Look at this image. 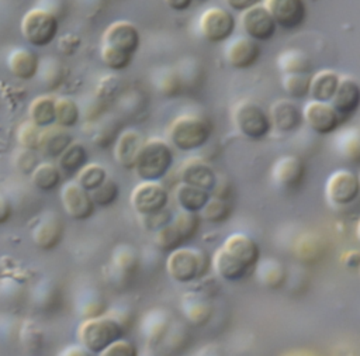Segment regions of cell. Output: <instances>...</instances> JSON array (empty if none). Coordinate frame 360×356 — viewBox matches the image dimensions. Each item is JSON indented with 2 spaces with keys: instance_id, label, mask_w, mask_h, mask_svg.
Returning a JSON list of instances; mask_svg holds the SVG:
<instances>
[{
  "instance_id": "cell-2",
  "label": "cell",
  "mask_w": 360,
  "mask_h": 356,
  "mask_svg": "<svg viewBox=\"0 0 360 356\" xmlns=\"http://www.w3.org/2000/svg\"><path fill=\"white\" fill-rule=\"evenodd\" d=\"M212 135L211 122L201 115L183 114L176 117L169 128L167 138L172 146L179 151H197L208 144Z\"/></svg>"
},
{
  "instance_id": "cell-5",
  "label": "cell",
  "mask_w": 360,
  "mask_h": 356,
  "mask_svg": "<svg viewBox=\"0 0 360 356\" xmlns=\"http://www.w3.org/2000/svg\"><path fill=\"white\" fill-rule=\"evenodd\" d=\"M77 336L82 346L94 355H100L124 338V328L114 317L98 315L84 319L77 329Z\"/></svg>"
},
{
  "instance_id": "cell-43",
  "label": "cell",
  "mask_w": 360,
  "mask_h": 356,
  "mask_svg": "<svg viewBox=\"0 0 360 356\" xmlns=\"http://www.w3.org/2000/svg\"><path fill=\"white\" fill-rule=\"evenodd\" d=\"M118 138V128L115 125V122H104L98 129L97 132L94 134V144L100 148H107L110 146L112 142L115 144Z\"/></svg>"
},
{
  "instance_id": "cell-17",
  "label": "cell",
  "mask_w": 360,
  "mask_h": 356,
  "mask_svg": "<svg viewBox=\"0 0 360 356\" xmlns=\"http://www.w3.org/2000/svg\"><path fill=\"white\" fill-rule=\"evenodd\" d=\"M101 45L134 55L141 45V34L129 21H114L105 28L101 38Z\"/></svg>"
},
{
  "instance_id": "cell-45",
  "label": "cell",
  "mask_w": 360,
  "mask_h": 356,
  "mask_svg": "<svg viewBox=\"0 0 360 356\" xmlns=\"http://www.w3.org/2000/svg\"><path fill=\"white\" fill-rule=\"evenodd\" d=\"M173 217L172 214L165 208L156 214H152V215H146V217H142V221H143V227L148 229V231H155L158 232L159 229H162L163 227L169 225L172 222Z\"/></svg>"
},
{
  "instance_id": "cell-12",
  "label": "cell",
  "mask_w": 360,
  "mask_h": 356,
  "mask_svg": "<svg viewBox=\"0 0 360 356\" xmlns=\"http://www.w3.org/2000/svg\"><path fill=\"white\" fill-rule=\"evenodd\" d=\"M302 114L305 124L318 135L335 134L343 124L333 106L325 101H308L302 108Z\"/></svg>"
},
{
  "instance_id": "cell-53",
  "label": "cell",
  "mask_w": 360,
  "mask_h": 356,
  "mask_svg": "<svg viewBox=\"0 0 360 356\" xmlns=\"http://www.w3.org/2000/svg\"><path fill=\"white\" fill-rule=\"evenodd\" d=\"M359 177H360V174H359Z\"/></svg>"
},
{
  "instance_id": "cell-8",
  "label": "cell",
  "mask_w": 360,
  "mask_h": 356,
  "mask_svg": "<svg viewBox=\"0 0 360 356\" xmlns=\"http://www.w3.org/2000/svg\"><path fill=\"white\" fill-rule=\"evenodd\" d=\"M360 197V177L349 169L335 170L325 182V198L336 207H347Z\"/></svg>"
},
{
  "instance_id": "cell-38",
  "label": "cell",
  "mask_w": 360,
  "mask_h": 356,
  "mask_svg": "<svg viewBox=\"0 0 360 356\" xmlns=\"http://www.w3.org/2000/svg\"><path fill=\"white\" fill-rule=\"evenodd\" d=\"M107 170L98 163H87L76 176V182L89 193L94 191L107 180Z\"/></svg>"
},
{
  "instance_id": "cell-14",
  "label": "cell",
  "mask_w": 360,
  "mask_h": 356,
  "mask_svg": "<svg viewBox=\"0 0 360 356\" xmlns=\"http://www.w3.org/2000/svg\"><path fill=\"white\" fill-rule=\"evenodd\" d=\"M60 201L66 215L75 221L89 220L96 212L91 194L77 182H68L60 190Z\"/></svg>"
},
{
  "instance_id": "cell-19",
  "label": "cell",
  "mask_w": 360,
  "mask_h": 356,
  "mask_svg": "<svg viewBox=\"0 0 360 356\" xmlns=\"http://www.w3.org/2000/svg\"><path fill=\"white\" fill-rule=\"evenodd\" d=\"M179 177L181 183L204 189L210 193L214 190L218 182L217 173L212 166L201 158L187 159L180 167Z\"/></svg>"
},
{
  "instance_id": "cell-50",
  "label": "cell",
  "mask_w": 360,
  "mask_h": 356,
  "mask_svg": "<svg viewBox=\"0 0 360 356\" xmlns=\"http://www.w3.org/2000/svg\"><path fill=\"white\" fill-rule=\"evenodd\" d=\"M165 4L173 11H186L190 8L193 0H163Z\"/></svg>"
},
{
  "instance_id": "cell-28",
  "label": "cell",
  "mask_w": 360,
  "mask_h": 356,
  "mask_svg": "<svg viewBox=\"0 0 360 356\" xmlns=\"http://www.w3.org/2000/svg\"><path fill=\"white\" fill-rule=\"evenodd\" d=\"M277 68L283 75L290 73H307L311 75L314 69V61L305 52L300 48H290L277 56Z\"/></svg>"
},
{
  "instance_id": "cell-36",
  "label": "cell",
  "mask_w": 360,
  "mask_h": 356,
  "mask_svg": "<svg viewBox=\"0 0 360 356\" xmlns=\"http://www.w3.org/2000/svg\"><path fill=\"white\" fill-rule=\"evenodd\" d=\"M200 214H201V218L205 220L207 222L222 224L231 217L232 207L226 198L211 196L207 205L204 207V210Z\"/></svg>"
},
{
  "instance_id": "cell-42",
  "label": "cell",
  "mask_w": 360,
  "mask_h": 356,
  "mask_svg": "<svg viewBox=\"0 0 360 356\" xmlns=\"http://www.w3.org/2000/svg\"><path fill=\"white\" fill-rule=\"evenodd\" d=\"M132 58H134V55L124 53L114 48L101 45V61L111 70H115V72L125 70L131 65Z\"/></svg>"
},
{
  "instance_id": "cell-16",
  "label": "cell",
  "mask_w": 360,
  "mask_h": 356,
  "mask_svg": "<svg viewBox=\"0 0 360 356\" xmlns=\"http://www.w3.org/2000/svg\"><path fill=\"white\" fill-rule=\"evenodd\" d=\"M263 4L273 15L277 27L283 30H297L307 20L305 0H264Z\"/></svg>"
},
{
  "instance_id": "cell-52",
  "label": "cell",
  "mask_w": 360,
  "mask_h": 356,
  "mask_svg": "<svg viewBox=\"0 0 360 356\" xmlns=\"http://www.w3.org/2000/svg\"><path fill=\"white\" fill-rule=\"evenodd\" d=\"M197 1H205V0H197Z\"/></svg>"
},
{
  "instance_id": "cell-40",
  "label": "cell",
  "mask_w": 360,
  "mask_h": 356,
  "mask_svg": "<svg viewBox=\"0 0 360 356\" xmlns=\"http://www.w3.org/2000/svg\"><path fill=\"white\" fill-rule=\"evenodd\" d=\"M90 194L96 207H110L120 198V184L114 179L107 177V180Z\"/></svg>"
},
{
  "instance_id": "cell-37",
  "label": "cell",
  "mask_w": 360,
  "mask_h": 356,
  "mask_svg": "<svg viewBox=\"0 0 360 356\" xmlns=\"http://www.w3.org/2000/svg\"><path fill=\"white\" fill-rule=\"evenodd\" d=\"M56 125L62 128H72L79 122L80 110L75 100L69 97L56 98Z\"/></svg>"
},
{
  "instance_id": "cell-18",
  "label": "cell",
  "mask_w": 360,
  "mask_h": 356,
  "mask_svg": "<svg viewBox=\"0 0 360 356\" xmlns=\"http://www.w3.org/2000/svg\"><path fill=\"white\" fill-rule=\"evenodd\" d=\"M65 224L59 214L51 211L44 214L32 229V241L41 250H52L63 239Z\"/></svg>"
},
{
  "instance_id": "cell-22",
  "label": "cell",
  "mask_w": 360,
  "mask_h": 356,
  "mask_svg": "<svg viewBox=\"0 0 360 356\" xmlns=\"http://www.w3.org/2000/svg\"><path fill=\"white\" fill-rule=\"evenodd\" d=\"M143 142L145 139L139 131L136 129L122 131L114 144V156L117 163L127 170H134L138 159V153Z\"/></svg>"
},
{
  "instance_id": "cell-13",
  "label": "cell",
  "mask_w": 360,
  "mask_h": 356,
  "mask_svg": "<svg viewBox=\"0 0 360 356\" xmlns=\"http://www.w3.org/2000/svg\"><path fill=\"white\" fill-rule=\"evenodd\" d=\"M240 27L246 37L257 41H270L277 31V24L264 4H256L240 13Z\"/></svg>"
},
{
  "instance_id": "cell-31",
  "label": "cell",
  "mask_w": 360,
  "mask_h": 356,
  "mask_svg": "<svg viewBox=\"0 0 360 356\" xmlns=\"http://www.w3.org/2000/svg\"><path fill=\"white\" fill-rule=\"evenodd\" d=\"M62 176L63 174L56 163L41 162L31 173V183L37 190L42 193H49L58 189L62 182Z\"/></svg>"
},
{
  "instance_id": "cell-1",
  "label": "cell",
  "mask_w": 360,
  "mask_h": 356,
  "mask_svg": "<svg viewBox=\"0 0 360 356\" xmlns=\"http://www.w3.org/2000/svg\"><path fill=\"white\" fill-rule=\"evenodd\" d=\"M260 260L262 250L257 241L248 234L236 232L217 249L212 267L224 281L240 283L256 273Z\"/></svg>"
},
{
  "instance_id": "cell-44",
  "label": "cell",
  "mask_w": 360,
  "mask_h": 356,
  "mask_svg": "<svg viewBox=\"0 0 360 356\" xmlns=\"http://www.w3.org/2000/svg\"><path fill=\"white\" fill-rule=\"evenodd\" d=\"M98 356H139L138 348L128 339H120L108 346Z\"/></svg>"
},
{
  "instance_id": "cell-32",
  "label": "cell",
  "mask_w": 360,
  "mask_h": 356,
  "mask_svg": "<svg viewBox=\"0 0 360 356\" xmlns=\"http://www.w3.org/2000/svg\"><path fill=\"white\" fill-rule=\"evenodd\" d=\"M256 273L259 280L271 290H277L278 287H281L285 280L284 265L277 259L260 260Z\"/></svg>"
},
{
  "instance_id": "cell-26",
  "label": "cell",
  "mask_w": 360,
  "mask_h": 356,
  "mask_svg": "<svg viewBox=\"0 0 360 356\" xmlns=\"http://www.w3.org/2000/svg\"><path fill=\"white\" fill-rule=\"evenodd\" d=\"M210 198H211L210 191L195 186L181 183V182L174 189V200L183 211L200 214L207 205Z\"/></svg>"
},
{
  "instance_id": "cell-41",
  "label": "cell",
  "mask_w": 360,
  "mask_h": 356,
  "mask_svg": "<svg viewBox=\"0 0 360 356\" xmlns=\"http://www.w3.org/2000/svg\"><path fill=\"white\" fill-rule=\"evenodd\" d=\"M184 239L180 236V234L176 231V228L172 225V222L162 229H159L155 235V245L162 252H173L184 245Z\"/></svg>"
},
{
  "instance_id": "cell-49",
  "label": "cell",
  "mask_w": 360,
  "mask_h": 356,
  "mask_svg": "<svg viewBox=\"0 0 360 356\" xmlns=\"http://www.w3.org/2000/svg\"><path fill=\"white\" fill-rule=\"evenodd\" d=\"M58 356H94V353H91L82 345H70L59 352Z\"/></svg>"
},
{
  "instance_id": "cell-46",
  "label": "cell",
  "mask_w": 360,
  "mask_h": 356,
  "mask_svg": "<svg viewBox=\"0 0 360 356\" xmlns=\"http://www.w3.org/2000/svg\"><path fill=\"white\" fill-rule=\"evenodd\" d=\"M38 165H39V160L37 156V151L22 149L17 155V167L22 173H32Z\"/></svg>"
},
{
  "instance_id": "cell-20",
  "label": "cell",
  "mask_w": 360,
  "mask_h": 356,
  "mask_svg": "<svg viewBox=\"0 0 360 356\" xmlns=\"http://www.w3.org/2000/svg\"><path fill=\"white\" fill-rule=\"evenodd\" d=\"M269 114H270L273 128L285 134L297 131L304 121L302 110L291 98L276 100L270 106Z\"/></svg>"
},
{
  "instance_id": "cell-33",
  "label": "cell",
  "mask_w": 360,
  "mask_h": 356,
  "mask_svg": "<svg viewBox=\"0 0 360 356\" xmlns=\"http://www.w3.org/2000/svg\"><path fill=\"white\" fill-rule=\"evenodd\" d=\"M312 75L290 73L281 76V87L291 100H304L309 96Z\"/></svg>"
},
{
  "instance_id": "cell-48",
  "label": "cell",
  "mask_w": 360,
  "mask_h": 356,
  "mask_svg": "<svg viewBox=\"0 0 360 356\" xmlns=\"http://www.w3.org/2000/svg\"><path fill=\"white\" fill-rule=\"evenodd\" d=\"M11 214H13V207L10 200L0 193V225L6 224L11 218Z\"/></svg>"
},
{
  "instance_id": "cell-9",
  "label": "cell",
  "mask_w": 360,
  "mask_h": 356,
  "mask_svg": "<svg viewBox=\"0 0 360 356\" xmlns=\"http://www.w3.org/2000/svg\"><path fill=\"white\" fill-rule=\"evenodd\" d=\"M236 28L233 14L222 7L207 8L198 20V31L201 37L211 44H221L228 41Z\"/></svg>"
},
{
  "instance_id": "cell-11",
  "label": "cell",
  "mask_w": 360,
  "mask_h": 356,
  "mask_svg": "<svg viewBox=\"0 0 360 356\" xmlns=\"http://www.w3.org/2000/svg\"><path fill=\"white\" fill-rule=\"evenodd\" d=\"M129 201L136 214L146 217L166 208L169 193L159 182H141L134 187Z\"/></svg>"
},
{
  "instance_id": "cell-6",
  "label": "cell",
  "mask_w": 360,
  "mask_h": 356,
  "mask_svg": "<svg viewBox=\"0 0 360 356\" xmlns=\"http://www.w3.org/2000/svg\"><path fill=\"white\" fill-rule=\"evenodd\" d=\"M232 121L240 135L250 141H262L273 131L269 111L253 100H240L232 110Z\"/></svg>"
},
{
  "instance_id": "cell-35",
  "label": "cell",
  "mask_w": 360,
  "mask_h": 356,
  "mask_svg": "<svg viewBox=\"0 0 360 356\" xmlns=\"http://www.w3.org/2000/svg\"><path fill=\"white\" fill-rule=\"evenodd\" d=\"M183 311L187 319L195 326H202L207 324L212 312L210 303L198 297L186 298L183 303Z\"/></svg>"
},
{
  "instance_id": "cell-23",
  "label": "cell",
  "mask_w": 360,
  "mask_h": 356,
  "mask_svg": "<svg viewBox=\"0 0 360 356\" xmlns=\"http://www.w3.org/2000/svg\"><path fill=\"white\" fill-rule=\"evenodd\" d=\"M39 58L37 52L28 48H17L7 58L10 73L20 80H31L39 72Z\"/></svg>"
},
{
  "instance_id": "cell-34",
  "label": "cell",
  "mask_w": 360,
  "mask_h": 356,
  "mask_svg": "<svg viewBox=\"0 0 360 356\" xmlns=\"http://www.w3.org/2000/svg\"><path fill=\"white\" fill-rule=\"evenodd\" d=\"M201 220L202 218L200 214L181 210L180 212H177L173 217L172 225L176 228V231L180 234V236L184 239V242H188L198 234Z\"/></svg>"
},
{
  "instance_id": "cell-27",
  "label": "cell",
  "mask_w": 360,
  "mask_h": 356,
  "mask_svg": "<svg viewBox=\"0 0 360 356\" xmlns=\"http://www.w3.org/2000/svg\"><path fill=\"white\" fill-rule=\"evenodd\" d=\"M336 153L352 165H360V128L349 127L340 129L335 136Z\"/></svg>"
},
{
  "instance_id": "cell-51",
  "label": "cell",
  "mask_w": 360,
  "mask_h": 356,
  "mask_svg": "<svg viewBox=\"0 0 360 356\" xmlns=\"http://www.w3.org/2000/svg\"><path fill=\"white\" fill-rule=\"evenodd\" d=\"M356 234H357V239L360 241V220H359V224H357V228H356Z\"/></svg>"
},
{
  "instance_id": "cell-21",
  "label": "cell",
  "mask_w": 360,
  "mask_h": 356,
  "mask_svg": "<svg viewBox=\"0 0 360 356\" xmlns=\"http://www.w3.org/2000/svg\"><path fill=\"white\" fill-rule=\"evenodd\" d=\"M330 104L338 111L343 122L350 120L360 108V84L357 80L349 76L342 77Z\"/></svg>"
},
{
  "instance_id": "cell-24",
  "label": "cell",
  "mask_w": 360,
  "mask_h": 356,
  "mask_svg": "<svg viewBox=\"0 0 360 356\" xmlns=\"http://www.w3.org/2000/svg\"><path fill=\"white\" fill-rule=\"evenodd\" d=\"M73 142V136L59 125H51L42 129L39 153L48 159H58Z\"/></svg>"
},
{
  "instance_id": "cell-29",
  "label": "cell",
  "mask_w": 360,
  "mask_h": 356,
  "mask_svg": "<svg viewBox=\"0 0 360 356\" xmlns=\"http://www.w3.org/2000/svg\"><path fill=\"white\" fill-rule=\"evenodd\" d=\"M56 98L51 94L35 97L28 106V120L39 128H48L56 124Z\"/></svg>"
},
{
  "instance_id": "cell-30",
  "label": "cell",
  "mask_w": 360,
  "mask_h": 356,
  "mask_svg": "<svg viewBox=\"0 0 360 356\" xmlns=\"http://www.w3.org/2000/svg\"><path fill=\"white\" fill-rule=\"evenodd\" d=\"M89 163V153L83 144L72 142L58 158V166L63 176H77V173Z\"/></svg>"
},
{
  "instance_id": "cell-3",
  "label": "cell",
  "mask_w": 360,
  "mask_h": 356,
  "mask_svg": "<svg viewBox=\"0 0 360 356\" xmlns=\"http://www.w3.org/2000/svg\"><path fill=\"white\" fill-rule=\"evenodd\" d=\"M173 162L172 145L160 138H152L143 142L134 170L142 182H159L169 173Z\"/></svg>"
},
{
  "instance_id": "cell-39",
  "label": "cell",
  "mask_w": 360,
  "mask_h": 356,
  "mask_svg": "<svg viewBox=\"0 0 360 356\" xmlns=\"http://www.w3.org/2000/svg\"><path fill=\"white\" fill-rule=\"evenodd\" d=\"M41 135H42V128L37 127L34 122L24 121L18 125L17 128V142L22 149H30V151H38L39 149V142H41Z\"/></svg>"
},
{
  "instance_id": "cell-47",
  "label": "cell",
  "mask_w": 360,
  "mask_h": 356,
  "mask_svg": "<svg viewBox=\"0 0 360 356\" xmlns=\"http://www.w3.org/2000/svg\"><path fill=\"white\" fill-rule=\"evenodd\" d=\"M229 10L236 13H243L252 8L256 4H260V0H224Z\"/></svg>"
},
{
  "instance_id": "cell-7",
  "label": "cell",
  "mask_w": 360,
  "mask_h": 356,
  "mask_svg": "<svg viewBox=\"0 0 360 356\" xmlns=\"http://www.w3.org/2000/svg\"><path fill=\"white\" fill-rule=\"evenodd\" d=\"M22 38L35 48H45L52 44L59 31L56 15L44 8L28 10L21 20Z\"/></svg>"
},
{
  "instance_id": "cell-4",
  "label": "cell",
  "mask_w": 360,
  "mask_h": 356,
  "mask_svg": "<svg viewBox=\"0 0 360 356\" xmlns=\"http://www.w3.org/2000/svg\"><path fill=\"white\" fill-rule=\"evenodd\" d=\"M212 265L207 252L198 248L181 246L169 253L166 270L172 280L180 284H188L202 279Z\"/></svg>"
},
{
  "instance_id": "cell-25",
  "label": "cell",
  "mask_w": 360,
  "mask_h": 356,
  "mask_svg": "<svg viewBox=\"0 0 360 356\" xmlns=\"http://www.w3.org/2000/svg\"><path fill=\"white\" fill-rule=\"evenodd\" d=\"M342 76L332 69H322L312 75L309 97L315 101L330 103L340 83Z\"/></svg>"
},
{
  "instance_id": "cell-15",
  "label": "cell",
  "mask_w": 360,
  "mask_h": 356,
  "mask_svg": "<svg viewBox=\"0 0 360 356\" xmlns=\"http://www.w3.org/2000/svg\"><path fill=\"white\" fill-rule=\"evenodd\" d=\"M224 56L232 69L246 70L259 62L262 56V46L257 41L246 35L236 37L225 46Z\"/></svg>"
},
{
  "instance_id": "cell-10",
  "label": "cell",
  "mask_w": 360,
  "mask_h": 356,
  "mask_svg": "<svg viewBox=\"0 0 360 356\" xmlns=\"http://www.w3.org/2000/svg\"><path fill=\"white\" fill-rule=\"evenodd\" d=\"M271 180L278 190L297 191L305 182L307 165L297 155H284L278 158L271 167Z\"/></svg>"
}]
</instances>
